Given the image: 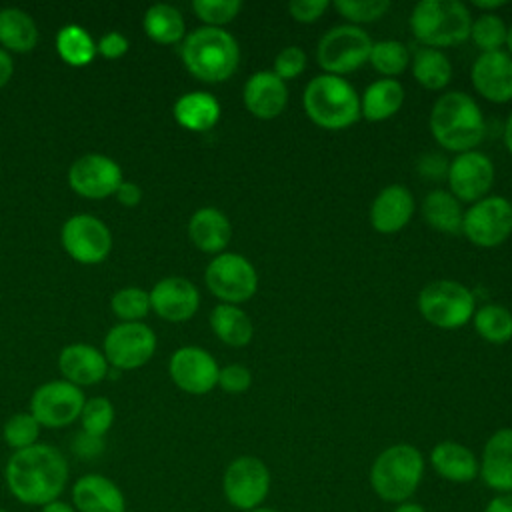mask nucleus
<instances>
[{
	"instance_id": "1",
	"label": "nucleus",
	"mask_w": 512,
	"mask_h": 512,
	"mask_svg": "<svg viewBox=\"0 0 512 512\" xmlns=\"http://www.w3.org/2000/svg\"><path fill=\"white\" fill-rule=\"evenodd\" d=\"M70 480L66 456L52 444L38 442L12 452L4 466V482L14 500L42 508L62 498Z\"/></svg>"
},
{
	"instance_id": "2",
	"label": "nucleus",
	"mask_w": 512,
	"mask_h": 512,
	"mask_svg": "<svg viewBox=\"0 0 512 512\" xmlns=\"http://www.w3.org/2000/svg\"><path fill=\"white\" fill-rule=\"evenodd\" d=\"M430 130L434 140L452 152L474 150L486 132L484 116L478 104L466 92H446L430 112Z\"/></svg>"
},
{
	"instance_id": "3",
	"label": "nucleus",
	"mask_w": 512,
	"mask_h": 512,
	"mask_svg": "<svg viewBox=\"0 0 512 512\" xmlns=\"http://www.w3.org/2000/svg\"><path fill=\"white\" fill-rule=\"evenodd\" d=\"M182 62L202 82H224L238 68L240 48L224 28L202 26L184 38Z\"/></svg>"
},
{
	"instance_id": "4",
	"label": "nucleus",
	"mask_w": 512,
	"mask_h": 512,
	"mask_svg": "<svg viewBox=\"0 0 512 512\" xmlns=\"http://www.w3.org/2000/svg\"><path fill=\"white\" fill-rule=\"evenodd\" d=\"M424 478L422 452L406 442L384 448L370 466V488L374 494L392 504L412 498Z\"/></svg>"
},
{
	"instance_id": "5",
	"label": "nucleus",
	"mask_w": 512,
	"mask_h": 512,
	"mask_svg": "<svg viewBox=\"0 0 512 512\" xmlns=\"http://www.w3.org/2000/svg\"><path fill=\"white\" fill-rule=\"evenodd\" d=\"M308 118L320 128L342 130L360 118V98L340 76L320 74L308 82L302 96Z\"/></svg>"
},
{
	"instance_id": "6",
	"label": "nucleus",
	"mask_w": 512,
	"mask_h": 512,
	"mask_svg": "<svg viewBox=\"0 0 512 512\" xmlns=\"http://www.w3.org/2000/svg\"><path fill=\"white\" fill-rule=\"evenodd\" d=\"M410 28L428 48L454 46L470 36L472 18L458 0H420L412 10Z\"/></svg>"
},
{
	"instance_id": "7",
	"label": "nucleus",
	"mask_w": 512,
	"mask_h": 512,
	"mask_svg": "<svg viewBox=\"0 0 512 512\" xmlns=\"http://www.w3.org/2000/svg\"><path fill=\"white\" fill-rule=\"evenodd\" d=\"M418 310L432 326L452 330L464 326L474 314L472 292L454 280H434L418 294Z\"/></svg>"
},
{
	"instance_id": "8",
	"label": "nucleus",
	"mask_w": 512,
	"mask_h": 512,
	"mask_svg": "<svg viewBox=\"0 0 512 512\" xmlns=\"http://www.w3.org/2000/svg\"><path fill=\"white\" fill-rule=\"evenodd\" d=\"M270 470L258 456L234 458L222 476V492L226 502L242 512H250L264 504L270 492Z\"/></svg>"
},
{
	"instance_id": "9",
	"label": "nucleus",
	"mask_w": 512,
	"mask_h": 512,
	"mask_svg": "<svg viewBox=\"0 0 512 512\" xmlns=\"http://www.w3.org/2000/svg\"><path fill=\"white\" fill-rule=\"evenodd\" d=\"M372 44L374 42L362 28L340 24L320 38L316 58L326 74L340 76L360 68L370 58Z\"/></svg>"
},
{
	"instance_id": "10",
	"label": "nucleus",
	"mask_w": 512,
	"mask_h": 512,
	"mask_svg": "<svg viewBox=\"0 0 512 512\" xmlns=\"http://www.w3.org/2000/svg\"><path fill=\"white\" fill-rule=\"evenodd\" d=\"M208 290L224 304H238L254 296L258 276L254 266L236 252H222L210 260L204 272Z\"/></svg>"
},
{
	"instance_id": "11",
	"label": "nucleus",
	"mask_w": 512,
	"mask_h": 512,
	"mask_svg": "<svg viewBox=\"0 0 512 512\" xmlns=\"http://www.w3.org/2000/svg\"><path fill=\"white\" fill-rule=\"evenodd\" d=\"M86 398L82 388L62 380L40 384L30 398V414L42 428H64L80 418Z\"/></svg>"
},
{
	"instance_id": "12",
	"label": "nucleus",
	"mask_w": 512,
	"mask_h": 512,
	"mask_svg": "<svg viewBox=\"0 0 512 512\" xmlns=\"http://www.w3.org/2000/svg\"><path fill=\"white\" fill-rule=\"evenodd\" d=\"M104 356L116 370H136L156 352V334L144 322H120L104 338Z\"/></svg>"
},
{
	"instance_id": "13",
	"label": "nucleus",
	"mask_w": 512,
	"mask_h": 512,
	"mask_svg": "<svg viewBox=\"0 0 512 512\" xmlns=\"http://www.w3.org/2000/svg\"><path fill=\"white\" fill-rule=\"evenodd\" d=\"M466 238L482 248L502 244L512 232V204L502 196H488L474 202L462 220Z\"/></svg>"
},
{
	"instance_id": "14",
	"label": "nucleus",
	"mask_w": 512,
	"mask_h": 512,
	"mask_svg": "<svg viewBox=\"0 0 512 512\" xmlns=\"http://www.w3.org/2000/svg\"><path fill=\"white\" fill-rule=\"evenodd\" d=\"M60 242L68 256L80 264H98L112 250V234L108 226L92 214L70 216L60 232Z\"/></svg>"
},
{
	"instance_id": "15",
	"label": "nucleus",
	"mask_w": 512,
	"mask_h": 512,
	"mask_svg": "<svg viewBox=\"0 0 512 512\" xmlns=\"http://www.w3.org/2000/svg\"><path fill=\"white\" fill-rule=\"evenodd\" d=\"M70 188L88 200H102L116 194L122 184V168L106 154L90 152L76 158L68 170Z\"/></svg>"
},
{
	"instance_id": "16",
	"label": "nucleus",
	"mask_w": 512,
	"mask_h": 512,
	"mask_svg": "<svg viewBox=\"0 0 512 512\" xmlns=\"http://www.w3.org/2000/svg\"><path fill=\"white\" fill-rule=\"evenodd\" d=\"M172 382L188 394H206L218 384V364L200 346L178 348L168 362Z\"/></svg>"
},
{
	"instance_id": "17",
	"label": "nucleus",
	"mask_w": 512,
	"mask_h": 512,
	"mask_svg": "<svg viewBox=\"0 0 512 512\" xmlns=\"http://www.w3.org/2000/svg\"><path fill=\"white\" fill-rule=\"evenodd\" d=\"M446 176L454 198L462 202H478L494 182V166L486 154L468 150L448 164Z\"/></svg>"
},
{
	"instance_id": "18",
	"label": "nucleus",
	"mask_w": 512,
	"mask_h": 512,
	"mask_svg": "<svg viewBox=\"0 0 512 512\" xmlns=\"http://www.w3.org/2000/svg\"><path fill=\"white\" fill-rule=\"evenodd\" d=\"M150 310H154L162 320L186 322L190 320L200 304V294L196 286L180 276L162 278L148 292Z\"/></svg>"
},
{
	"instance_id": "19",
	"label": "nucleus",
	"mask_w": 512,
	"mask_h": 512,
	"mask_svg": "<svg viewBox=\"0 0 512 512\" xmlns=\"http://www.w3.org/2000/svg\"><path fill=\"white\" fill-rule=\"evenodd\" d=\"M70 504L76 512H124L128 508L122 488L98 472H88L74 480Z\"/></svg>"
},
{
	"instance_id": "20",
	"label": "nucleus",
	"mask_w": 512,
	"mask_h": 512,
	"mask_svg": "<svg viewBox=\"0 0 512 512\" xmlns=\"http://www.w3.org/2000/svg\"><path fill=\"white\" fill-rule=\"evenodd\" d=\"M472 84L490 102L512 100V58L502 52H482L472 64Z\"/></svg>"
},
{
	"instance_id": "21",
	"label": "nucleus",
	"mask_w": 512,
	"mask_h": 512,
	"mask_svg": "<svg viewBox=\"0 0 512 512\" xmlns=\"http://www.w3.org/2000/svg\"><path fill=\"white\" fill-rule=\"evenodd\" d=\"M478 476L490 490L512 494V428H500L486 440Z\"/></svg>"
},
{
	"instance_id": "22",
	"label": "nucleus",
	"mask_w": 512,
	"mask_h": 512,
	"mask_svg": "<svg viewBox=\"0 0 512 512\" xmlns=\"http://www.w3.org/2000/svg\"><path fill=\"white\" fill-rule=\"evenodd\" d=\"M58 370L66 382L82 388L102 382L110 364L104 352L90 344H68L58 354Z\"/></svg>"
},
{
	"instance_id": "23",
	"label": "nucleus",
	"mask_w": 512,
	"mask_h": 512,
	"mask_svg": "<svg viewBox=\"0 0 512 512\" xmlns=\"http://www.w3.org/2000/svg\"><path fill=\"white\" fill-rule=\"evenodd\" d=\"M242 98L244 106L252 116L260 120H270L284 110L288 102V88L284 80L278 78L274 72L260 70L246 80Z\"/></svg>"
},
{
	"instance_id": "24",
	"label": "nucleus",
	"mask_w": 512,
	"mask_h": 512,
	"mask_svg": "<svg viewBox=\"0 0 512 512\" xmlns=\"http://www.w3.org/2000/svg\"><path fill=\"white\" fill-rule=\"evenodd\" d=\"M414 214V198L402 184H390L378 192L370 206V224L380 234L402 230Z\"/></svg>"
},
{
	"instance_id": "25",
	"label": "nucleus",
	"mask_w": 512,
	"mask_h": 512,
	"mask_svg": "<svg viewBox=\"0 0 512 512\" xmlns=\"http://www.w3.org/2000/svg\"><path fill=\"white\" fill-rule=\"evenodd\" d=\"M430 466L440 478L454 484L472 482L480 472V460L476 454L454 440H442L430 450Z\"/></svg>"
},
{
	"instance_id": "26",
	"label": "nucleus",
	"mask_w": 512,
	"mask_h": 512,
	"mask_svg": "<svg viewBox=\"0 0 512 512\" xmlns=\"http://www.w3.org/2000/svg\"><path fill=\"white\" fill-rule=\"evenodd\" d=\"M188 236L198 250L216 254V252H222L230 242L232 226L224 212L212 206H204L190 216Z\"/></svg>"
},
{
	"instance_id": "27",
	"label": "nucleus",
	"mask_w": 512,
	"mask_h": 512,
	"mask_svg": "<svg viewBox=\"0 0 512 512\" xmlns=\"http://www.w3.org/2000/svg\"><path fill=\"white\" fill-rule=\"evenodd\" d=\"M174 118L186 130L206 132L218 122L220 104L210 92H186L174 102Z\"/></svg>"
},
{
	"instance_id": "28",
	"label": "nucleus",
	"mask_w": 512,
	"mask_h": 512,
	"mask_svg": "<svg viewBox=\"0 0 512 512\" xmlns=\"http://www.w3.org/2000/svg\"><path fill=\"white\" fill-rule=\"evenodd\" d=\"M404 102V88L398 80L382 78L372 82L360 102V114L370 122H382L394 116Z\"/></svg>"
},
{
	"instance_id": "29",
	"label": "nucleus",
	"mask_w": 512,
	"mask_h": 512,
	"mask_svg": "<svg viewBox=\"0 0 512 512\" xmlns=\"http://www.w3.org/2000/svg\"><path fill=\"white\" fill-rule=\"evenodd\" d=\"M0 44L8 52L24 54L38 44V28L32 16L20 8L0 10Z\"/></svg>"
},
{
	"instance_id": "30",
	"label": "nucleus",
	"mask_w": 512,
	"mask_h": 512,
	"mask_svg": "<svg viewBox=\"0 0 512 512\" xmlns=\"http://www.w3.org/2000/svg\"><path fill=\"white\" fill-rule=\"evenodd\" d=\"M212 332L228 346L240 348L252 340V322L244 310L234 304H218L210 312Z\"/></svg>"
},
{
	"instance_id": "31",
	"label": "nucleus",
	"mask_w": 512,
	"mask_h": 512,
	"mask_svg": "<svg viewBox=\"0 0 512 512\" xmlns=\"http://www.w3.org/2000/svg\"><path fill=\"white\" fill-rule=\"evenodd\" d=\"M424 220L438 232L458 234L462 232L464 212L460 202L446 190H432L422 202Z\"/></svg>"
},
{
	"instance_id": "32",
	"label": "nucleus",
	"mask_w": 512,
	"mask_h": 512,
	"mask_svg": "<svg viewBox=\"0 0 512 512\" xmlns=\"http://www.w3.org/2000/svg\"><path fill=\"white\" fill-rule=\"evenodd\" d=\"M142 24L146 36L158 44H176L186 32L180 10L170 4H152L144 14Z\"/></svg>"
},
{
	"instance_id": "33",
	"label": "nucleus",
	"mask_w": 512,
	"mask_h": 512,
	"mask_svg": "<svg viewBox=\"0 0 512 512\" xmlns=\"http://www.w3.org/2000/svg\"><path fill=\"white\" fill-rule=\"evenodd\" d=\"M412 74L424 88L440 90L452 78V64L444 52L436 48H420L412 60Z\"/></svg>"
},
{
	"instance_id": "34",
	"label": "nucleus",
	"mask_w": 512,
	"mask_h": 512,
	"mask_svg": "<svg viewBox=\"0 0 512 512\" xmlns=\"http://www.w3.org/2000/svg\"><path fill=\"white\" fill-rule=\"evenodd\" d=\"M56 52L70 66H86L96 56V42L78 24L62 26L56 34Z\"/></svg>"
},
{
	"instance_id": "35",
	"label": "nucleus",
	"mask_w": 512,
	"mask_h": 512,
	"mask_svg": "<svg viewBox=\"0 0 512 512\" xmlns=\"http://www.w3.org/2000/svg\"><path fill=\"white\" fill-rule=\"evenodd\" d=\"M474 328L484 340L504 344L512 338V314L498 304H486L474 314Z\"/></svg>"
},
{
	"instance_id": "36",
	"label": "nucleus",
	"mask_w": 512,
	"mask_h": 512,
	"mask_svg": "<svg viewBox=\"0 0 512 512\" xmlns=\"http://www.w3.org/2000/svg\"><path fill=\"white\" fill-rule=\"evenodd\" d=\"M368 60L376 72L392 78L406 70L410 54H408L406 44H402L398 40H380V42L372 44Z\"/></svg>"
},
{
	"instance_id": "37",
	"label": "nucleus",
	"mask_w": 512,
	"mask_h": 512,
	"mask_svg": "<svg viewBox=\"0 0 512 512\" xmlns=\"http://www.w3.org/2000/svg\"><path fill=\"white\" fill-rule=\"evenodd\" d=\"M40 428L42 426L30 412H16L4 422L2 438L12 448V452H18L38 444Z\"/></svg>"
},
{
	"instance_id": "38",
	"label": "nucleus",
	"mask_w": 512,
	"mask_h": 512,
	"mask_svg": "<svg viewBox=\"0 0 512 512\" xmlns=\"http://www.w3.org/2000/svg\"><path fill=\"white\" fill-rule=\"evenodd\" d=\"M82 432L94 438H104L114 424V406L106 396L88 398L80 412Z\"/></svg>"
},
{
	"instance_id": "39",
	"label": "nucleus",
	"mask_w": 512,
	"mask_h": 512,
	"mask_svg": "<svg viewBox=\"0 0 512 512\" xmlns=\"http://www.w3.org/2000/svg\"><path fill=\"white\" fill-rule=\"evenodd\" d=\"M110 308L122 322H140L150 312V296L138 286H126L112 294Z\"/></svg>"
},
{
	"instance_id": "40",
	"label": "nucleus",
	"mask_w": 512,
	"mask_h": 512,
	"mask_svg": "<svg viewBox=\"0 0 512 512\" xmlns=\"http://www.w3.org/2000/svg\"><path fill=\"white\" fill-rule=\"evenodd\" d=\"M506 24L496 14H482L472 22L470 36L482 52H496L506 42Z\"/></svg>"
},
{
	"instance_id": "41",
	"label": "nucleus",
	"mask_w": 512,
	"mask_h": 512,
	"mask_svg": "<svg viewBox=\"0 0 512 512\" xmlns=\"http://www.w3.org/2000/svg\"><path fill=\"white\" fill-rule=\"evenodd\" d=\"M242 8L240 0H194L192 10L194 14L206 22V26L220 28L232 22Z\"/></svg>"
},
{
	"instance_id": "42",
	"label": "nucleus",
	"mask_w": 512,
	"mask_h": 512,
	"mask_svg": "<svg viewBox=\"0 0 512 512\" xmlns=\"http://www.w3.org/2000/svg\"><path fill=\"white\" fill-rule=\"evenodd\" d=\"M334 6L350 22L362 24L382 18L392 4L388 0H336Z\"/></svg>"
},
{
	"instance_id": "43",
	"label": "nucleus",
	"mask_w": 512,
	"mask_h": 512,
	"mask_svg": "<svg viewBox=\"0 0 512 512\" xmlns=\"http://www.w3.org/2000/svg\"><path fill=\"white\" fill-rule=\"evenodd\" d=\"M306 68V54L300 46H286L284 50H280L274 58V74L282 80L294 78L298 74H302V70Z\"/></svg>"
},
{
	"instance_id": "44",
	"label": "nucleus",
	"mask_w": 512,
	"mask_h": 512,
	"mask_svg": "<svg viewBox=\"0 0 512 512\" xmlns=\"http://www.w3.org/2000/svg\"><path fill=\"white\" fill-rule=\"evenodd\" d=\"M250 384H252V374L242 364H228L218 372V386L224 392L240 394V392H246Z\"/></svg>"
},
{
	"instance_id": "45",
	"label": "nucleus",
	"mask_w": 512,
	"mask_h": 512,
	"mask_svg": "<svg viewBox=\"0 0 512 512\" xmlns=\"http://www.w3.org/2000/svg\"><path fill=\"white\" fill-rule=\"evenodd\" d=\"M328 8V0H292L288 4L290 16L298 22H314Z\"/></svg>"
},
{
	"instance_id": "46",
	"label": "nucleus",
	"mask_w": 512,
	"mask_h": 512,
	"mask_svg": "<svg viewBox=\"0 0 512 512\" xmlns=\"http://www.w3.org/2000/svg\"><path fill=\"white\" fill-rule=\"evenodd\" d=\"M128 48L130 42L122 32H106L96 44V52L108 60L122 58L128 52Z\"/></svg>"
},
{
	"instance_id": "47",
	"label": "nucleus",
	"mask_w": 512,
	"mask_h": 512,
	"mask_svg": "<svg viewBox=\"0 0 512 512\" xmlns=\"http://www.w3.org/2000/svg\"><path fill=\"white\" fill-rule=\"evenodd\" d=\"M116 200L126 206V208H132V206H138L140 200H142V188L136 184V182H126L122 180V184L118 186L116 190Z\"/></svg>"
},
{
	"instance_id": "48",
	"label": "nucleus",
	"mask_w": 512,
	"mask_h": 512,
	"mask_svg": "<svg viewBox=\"0 0 512 512\" xmlns=\"http://www.w3.org/2000/svg\"><path fill=\"white\" fill-rule=\"evenodd\" d=\"M420 172L430 176V178H438L444 170L448 172V164H446V158L444 156H438V154H426L420 158Z\"/></svg>"
},
{
	"instance_id": "49",
	"label": "nucleus",
	"mask_w": 512,
	"mask_h": 512,
	"mask_svg": "<svg viewBox=\"0 0 512 512\" xmlns=\"http://www.w3.org/2000/svg\"><path fill=\"white\" fill-rule=\"evenodd\" d=\"M74 450L80 454H86V456H94L102 450V438H94V436H88L82 432V436H78V440L74 444Z\"/></svg>"
},
{
	"instance_id": "50",
	"label": "nucleus",
	"mask_w": 512,
	"mask_h": 512,
	"mask_svg": "<svg viewBox=\"0 0 512 512\" xmlns=\"http://www.w3.org/2000/svg\"><path fill=\"white\" fill-rule=\"evenodd\" d=\"M12 74H14V60L10 52L0 48V88H4L10 82Z\"/></svg>"
},
{
	"instance_id": "51",
	"label": "nucleus",
	"mask_w": 512,
	"mask_h": 512,
	"mask_svg": "<svg viewBox=\"0 0 512 512\" xmlns=\"http://www.w3.org/2000/svg\"><path fill=\"white\" fill-rule=\"evenodd\" d=\"M484 512H512V494H496L488 500Z\"/></svg>"
},
{
	"instance_id": "52",
	"label": "nucleus",
	"mask_w": 512,
	"mask_h": 512,
	"mask_svg": "<svg viewBox=\"0 0 512 512\" xmlns=\"http://www.w3.org/2000/svg\"><path fill=\"white\" fill-rule=\"evenodd\" d=\"M40 512H76V508H74L70 502L58 498V500H54V502L44 504V506L40 508Z\"/></svg>"
},
{
	"instance_id": "53",
	"label": "nucleus",
	"mask_w": 512,
	"mask_h": 512,
	"mask_svg": "<svg viewBox=\"0 0 512 512\" xmlns=\"http://www.w3.org/2000/svg\"><path fill=\"white\" fill-rule=\"evenodd\" d=\"M392 512H428V510H426L422 504H416V502L406 500V502L396 504V508H394Z\"/></svg>"
},
{
	"instance_id": "54",
	"label": "nucleus",
	"mask_w": 512,
	"mask_h": 512,
	"mask_svg": "<svg viewBox=\"0 0 512 512\" xmlns=\"http://www.w3.org/2000/svg\"><path fill=\"white\" fill-rule=\"evenodd\" d=\"M472 4H474L476 8H480V10H488V14H490V10L502 8L506 2H504V0H474Z\"/></svg>"
},
{
	"instance_id": "55",
	"label": "nucleus",
	"mask_w": 512,
	"mask_h": 512,
	"mask_svg": "<svg viewBox=\"0 0 512 512\" xmlns=\"http://www.w3.org/2000/svg\"><path fill=\"white\" fill-rule=\"evenodd\" d=\"M504 144L512 154V112H510V116L506 120V126H504Z\"/></svg>"
},
{
	"instance_id": "56",
	"label": "nucleus",
	"mask_w": 512,
	"mask_h": 512,
	"mask_svg": "<svg viewBox=\"0 0 512 512\" xmlns=\"http://www.w3.org/2000/svg\"><path fill=\"white\" fill-rule=\"evenodd\" d=\"M506 46H508L510 52H512V26H510L508 32H506Z\"/></svg>"
},
{
	"instance_id": "57",
	"label": "nucleus",
	"mask_w": 512,
	"mask_h": 512,
	"mask_svg": "<svg viewBox=\"0 0 512 512\" xmlns=\"http://www.w3.org/2000/svg\"><path fill=\"white\" fill-rule=\"evenodd\" d=\"M250 512H278V510H274V508H268V506H258V508L250 510Z\"/></svg>"
},
{
	"instance_id": "58",
	"label": "nucleus",
	"mask_w": 512,
	"mask_h": 512,
	"mask_svg": "<svg viewBox=\"0 0 512 512\" xmlns=\"http://www.w3.org/2000/svg\"><path fill=\"white\" fill-rule=\"evenodd\" d=\"M124 512H134V510H128V508H126V510H124Z\"/></svg>"
},
{
	"instance_id": "59",
	"label": "nucleus",
	"mask_w": 512,
	"mask_h": 512,
	"mask_svg": "<svg viewBox=\"0 0 512 512\" xmlns=\"http://www.w3.org/2000/svg\"><path fill=\"white\" fill-rule=\"evenodd\" d=\"M0 512H8V510H4V508H0Z\"/></svg>"
}]
</instances>
